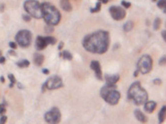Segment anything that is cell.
I'll list each match as a JSON object with an SVG mask.
<instances>
[{
	"instance_id": "obj_25",
	"label": "cell",
	"mask_w": 166,
	"mask_h": 124,
	"mask_svg": "<svg viewBox=\"0 0 166 124\" xmlns=\"http://www.w3.org/2000/svg\"><path fill=\"white\" fill-rule=\"evenodd\" d=\"M45 32H47V33H52V32H54V26L46 24V26H45Z\"/></svg>"
},
{
	"instance_id": "obj_39",
	"label": "cell",
	"mask_w": 166,
	"mask_h": 124,
	"mask_svg": "<svg viewBox=\"0 0 166 124\" xmlns=\"http://www.w3.org/2000/svg\"><path fill=\"white\" fill-rule=\"evenodd\" d=\"M0 81H1V83H5V79H4L3 76L0 77Z\"/></svg>"
},
{
	"instance_id": "obj_4",
	"label": "cell",
	"mask_w": 166,
	"mask_h": 124,
	"mask_svg": "<svg viewBox=\"0 0 166 124\" xmlns=\"http://www.w3.org/2000/svg\"><path fill=\"white\" fill-rule=\"evenodd\" d=\"M100 96L104 101H106L108 104L115 106L117 105L120 99V93L117 90L116 85H109L106 83L100 90Z\"/></svg>"
},
{
	"instance_id": "obj_16",
	"label": "cell",
	"mask_w": 166,
	"mask_h": 124,
	"mask_svg": "<svg viewBox=\"0 0 166 124\" xmlns=\"http://www.w3.org/2000/svg\"><path fill=\"white\" fill-rule=\"evenodd\" d=\"M44 60L45 57L41 53H34V55H33V61L37 66H42V64L44 63Z\"/></svg>"
},
{
	"instance_id": "obj_30",
	"label": "cell",
	"mask_w": 166,
	"mask_h": 124,
	"mask_svg": "<svg viewBox=\"0 0 166 124\" xmlns=\"http://www.w3.org/2000/svg\"><path fill=\"white\" fill-rule=\"evenodd\" d=\"M7 116L5 115V114H2L1 117H0V124H5L6 121H7Z\"/></svg>"
},
{
	"instance_id": "obj_5",
	"label": "cell",
	"mask_w": 166,
	"mask_h": 124,
	"mask_svg": "<svg viewBox=\"0 0 166 124\" xmlns=\"http://www.w3.org/2000/svg\"><path fill=\"white\" fill-rule=\"evenodd\" d=\"M24 11L29 17L40 20L42 18V10H41V3L34 0H28L23 3Z\"/></svg>"
},
{
	"instance_id": "obj_6",
	"label": "cell",
	"mask_w": 166,
	"mask_h": 124,
	"mask_svg": "<svg viewBox=\"0 0 166 124\" xmlns=\"http://www.w3.org/2000/svg\"><path fill=\"white\" fill-rule=\"evenodd\" d=\"M151 69H153V58L149 54L142 55L137 62V71L143 75H146L150 73Z\"/></svg>"
},
{
	"instance_id": "obj_12",
	"label": "cell",
	"mask_w": 166,
	"mask_h": 124,
	"mask_svg": "<svg viewBox=\"0 0 166 124\" xmlns=\"http://www.w3.org/2000/svg\"><path fill=\"white\" fill-rule=\"evenodd\" d=\"M89 66H91V69L94 72L96 78L98 79L99 81H102V79H103V76H102L101 65H100V63H99V61H97V60H92Z\"/></svg>"
},
{
	"instance_id": "obj_10",
	"label": "cell",
	"mask_w": 166,
	"mask_h": 124,
	"mask_svg": "<svg viewBox=\"0 0 166 124\" xmlns=\"http://www.w3.org/2000/svg\"><path fill=\"white\" fill-rule=\"evenodd\" d=\"M54 44H56V39L53 36H38L36 38V42H35L37 51L45 50L48 45H54Z\"/></svg>"
},
{
	"instance_id": "obj_1",
	"label": "cell",
	"mask_w": 166,
	"mask_h": 124,
	"mask_svg": "<svg viewBox=\"0 0 166 124\" xmlns=\"http://www.w3.org/2000/svg\"><path fill=\"white\" fill-rule=\"evenodd\" d=\"M110 46V34L106 30L97 31L87 35L83 40V47L87 51L96 54H103Z\"/></svg>"
},
{
	"instance_id": "obj_27",
	"label": "cell",
	"mask_w": 166,
	"mask_h": 124,
	"mask_svg": "<svg viewBox=\"0 0 166 124\" xmlns=\"http://www.w3.org/2000/svg\"><path fill=\"white\" fill-rule=\"evenodd\" d=\"M122 7L125 9H128L131 7V3H130V2H126V1H122Z\"/></svg>"
},
{
	"instance_id": "obj_32",
	"label": "cell",
	"mask_w": 166,
	"mask_h": 124,
	"mask_svg": "<svg viewBox=\"0 0 166 124\" xmlns=\"http://www.w3.org/2000/svg\"><path fill=\"white\" fill-rule=\"evenodd\" d=\"M153 85H161V83H162V81H161V79H153Z\"/></svg>"
},
{
	"instance_id": "obj_21",
	"label": "cell",
	"mask_w": 166,
	"mask_h": 124,
	"mask_svg": "<svg viewBox=\"0 0 166 124\" xmlns=\"http://www.w3.org/2000/svg\"><path fill=\"white\" fill-rule=\"evenodd\" d=\"M16 65L20 68H26L30 65V62L28 61L27 59H22V60H20V61L16 62Z\"/></svg>"
},
{
	"instance_id": "obj_28",
	"label": "cell",
	"mask_w": 166,
	"mask_h": 124,
	"mask_svg": "<svg viewBox=\"0 0 166 124\" xmlns=\"http://www.w3.org/2000/svg\"><path fill=\"white\" fill-rule=\"evenodd\" d=\"M6 113V105L5 104H0V114H4Z\"/></svg>"
},
{
	"instance_id": "obj_38",
	"label": "cell",
	"mask_w": 166,
	"mask_h": 124,
	"mask_svg": "<svg viewBox=\"0 0 166 124\" xmlns=\"http://www.w3.org/2000/svg\"><path fill=\"white\" fill-rule=\"evenodd\" d=\"M162 39H163V41H165L166 38H165V30H163L162 31Z\"/></svg>"
},
{
	"instance_id": "obj_18",
	"label": "cell",
	"mask_w": 166,
	"mask_h": 124,
	"mask_svg": "<svg viewBox=\"0 0 166 124\" xmlns=\"http://www.w3.org/2000/svg\"><path fill=\"white\" fill-rule=\"evenodd\" d=\"M60 7L65 12H71L73 9L72 5H71V3L68 0H62V1H60Z\"/></svg>"
},
{
	"instance_id": "obj_23",
	"label": "cell",
	"mask_w": 166,
	"mask_h": 124,
	"mask_svg": "<svg viewBox=\"0 0 166 124\" xmlns=\"http://www.w3.org/2000/svg\"><path fill=\"white\" fill-rule=\"evenodd\" d=\"M161 25V18H155V22H153V29L158 30Z\"/></svg>"
},
{
	"instance_id": "obj_13",
	"label": "cell",
	"mask_w": 166,
	"mask_h": 124,
	"mask_svg": "<svg viewBox=\"0 0 166 124\" xmlns=\"http://www.w3.org/2000/svg\"><path fill=\"white\" fill-rule=\"evenodd\" d=\"M156 105L157 104H156V102H155V101H147L144 104V109H145V111H146L147 113L151 114V113L155 112V110L156 108Z\"/></svg>"
},
{
	"instance_id": "obj_17",
	"label": "cell",
	"mask_w": 166,
	"mask_h": 124,
	"mask_svg": "<svg viewBox=\"0 0 166 124\" xmlns=\"http://www.w3.org/2000/svg\"><path fill=\"white\" fill-rule=\"evenodd\" d=\"M165 117H166V107L162 106L160 111L158 112V123L162 124L165 121Z\"/></svg>"
},
{
	"instance_id": "obj_35",
	"label": "cell",
	"mask_w": 166,
	"mask_h": 124,
	"mask_svg": "<svg viewBox=\"0 0 166 124\" xmlns=\"http://www.w3.org/2000/svg\"><path fill=\"white\" fill-rule=\"evenodd\" d=\"M63 45H64V44H63V42H60V43L58 44V49L59 51H61L62 50V48H63Z\"/></svg>"
},
{
	"instance_id": "obj_33",
	"label": "cell",
	"mask_w": 166,
	"mask_h": 124,
	"mask_svg": "<svg viewBox=\"0 0 166 124\" xmlns=\"http://www.w3.org/2000/svg\"><path fill=\"white\" fill-rule=\"evenodd\" d=\"M22 20H24V22H29L30 20H31V17H29V16L27 15H22Z\"/></svg>"
},
{
	"instance_id": "obj_40",
	"label": "cell",
	"mask_w": 166,
	"mask_h": 124,
	"mask_svg": "<svg viewBox=\"0 0 166 124\" xmlns=\"http://www.w3.org/2000/svg\"><path fill=\"white\" fill-rule=\"evenodd\" d=\"M2 11H4V4H1V5H0V12H2Z\"/></svg>"
},
{
	"instance_id": "obj_14",
	"label": "cell",
	"mask_w": 166,
	"mask_h": 124,
	"mask_svg": "<svg viewBox=\"0 0 166 124\" xmlns=\"http://www.w3.org/2000/svg\"><path fill=\"white\" fill-rule=\"evenodd\" d=\"M120 79V78L118 75H106L105 76L106 83H109V85H117Z\"/></svg>"
},
{
	"instance_id": "obj_15",
	"label": "cell",
	"mask_w": 166,
	"mask_h": 124,
	"mask_svg": "<svg viewBox=\"0 0 166 124\" xmlns=\"http://www.w3.org/2000/svg\"><path fill=\"white\" fill-rule=\"evenodd\" d=\"M134 115H135V117L137 118V120H139L141 123H146L147 121H148V118H147V116L145 115V114L142 113L140 110H135V111H134Z\"/></svg>"
},
{
	"instance_id": "obj_24",
	"label": "cell",
	"mask_w": 166,
	"mask_h": 124,
	"mask_svg": "<svg viewBox=\"0 0 166 124\" xmlns=\"http://www.w3.org/2000/svg\"><path fill=\"white\" fill-rule=\"evenodd\" d=\"M8 78H9V79H10V85H9V87L12 88L17 83L16 78H15V76H14L13 74H9L8 75Z\"/></svg>"
},
{
	"instance_id": "obj_36",
	"label": "cell",
	"mask_w": 166,
	"mask_h": 124,
	"mask_svg": "<svg viewBox=\"0 0 166 124\" xmlns=\"http://www.w3.org/2000/svg\"><path fill=\"white\" fill-rule=\"evenodd\" d=\"M42 73L45 74V75H48V74H50V71H49L48 69H46V68H45V69H42Z\"/></svg>"
},
{
	"instance_id": "obj_19",
	"label": "cell",
	"mask_w": 166,
	"mask_h": 124,
	"mask_svg": "<svg viewBox=\"0 0 166 124\" xmlns=\"http://www.w3.org/2000/svg\"><path fill=\"white\" fill-rule=\"evenodd\" d=\"M59 56L64 58L65 60H69V61L73 59V55L69 51H64L62 52H59Z\"/></svg>"
},
{
	"instance_id": "obj_20",
	"label": "cell",
	"mask_w": 166,
	"mask_h": 124,
	"mask_svg": "<svg viewBox=\"0 0 166 124\" xmlns=\"http://www.w3.org/2000/svg\"><path fill=\"white\" fill-rule=\"evenodd\" d=\"M134 27V22H132V20H128V22H126L123 24V31L124 32H129L131 31L132 29H133Z\"/></svg>"
},
{
	"instance_id": "obj_31",
	"label": "cell",
	"mask_w": 166,
	"mask_h": 124,
	"mask_svg": "<svg viewBox=\"0 0 166 124\" xmlns=\"http://www.w3.org/2000/svg\"><path fill=\"white\" fill-rule=\"evenodd\" d=\"M9 46H10L11 50H13V51H15L16 49L18 48V45L16 44V42H10V43H9Z\"/></svg>"
},
{
	"instance_id": "obj_29",
	"label": "cell",
	"mask_w": 166,
	"mask_h": 124,
	"mask_svg": "<svg viewBox=\"0 0 166 124\" xmlns=\"http://www.w3.org/2000/svg\"><path fill=\"white\" fill-rule=\"evenodd\" d=\"M165 5H166V2L164 1V0H161V1L157 2V6L159 7V8L163 9V10H164V8H165Z\"/></svg>"
},
{
	"instance_id": "obj_34",
	"label": "cell",
	"mask_w": 166,
	"mask_h": 124,
	"mask_svg": "<svg viewBox=\"0 0 166 124\" xmlns=\"http://www.w3.org/2000/svg\"><path fill=\"white\" fill-rule=\"evenodd\" d=\"M5 62H6V57L5 56L0 57V64H5Z\"/></svg>"
},
{
	"instance_id": "obj_8",
	"label": "cell",
	"mask_w": 166,
	"mask_h": 124,
	"mask_svg": "<svg viewBox=\"0 0 166 124\" xmlns=\"http://www.w3.org/2000/svg\"><path fill=\"white\" fill-rule=\"evenodd\" d=\"M63 87V81L61 79L60 77L58 76H53L51 78H49L45 81V83L43 85V87H42V91L48 89V90H56L59 89V88Z\"/></svg>"
},
{
	"instance_id": "obj_7",
	"label": "cell",
	"mask_w": 166,
	"mask_h": 124,
	"mask_svg": "<svg viewBox=\"0 0 166 124\" xmlns=\"http://www.w3.org/2000/svg\"><path fill=\"white\" fill-rule=\"evenodd\" d=\"M32 43V33L29 30L22 29L16 35V44L22 48H28Z\"/></svg>"
},
{
	"instance_id": "obj_26",
	"label": "cell",
	"mask_w": 166,
	"mask_h": 124,
	"mask_svg": "<svg viewBox=\"0 0 166 124\" xmlns=\"http://www.w3.org/2000/svg\"><path fill=\"white\" fill-rule=\"evenodd\" d=\"M158 64H159L160 66H164V65L166 64V56L165 55H163V56L158 60Z\"/></svg>"
},
{
	"instance_id": "obj_9",
	"label": "cell",
	"mask_w": 166,
	"mask_h": 124,
	"mask_svg": "<svg viewBox=\"0 0 166 124\" xmlns=\"http://www.w3.org/2000/svg\"><path fill=\"white\" fill-rule=\"evenodd\" d=\"M45 121L49 124H58L61 120V113L58 108L53 107L44 115Z\"/></svg>"
},
{
	"instance_id": "obj_37",
	"label": "cell",
	"mask_w": 166,
	"mask_h": 124,
	"mask_svg": "<svg viewBox=\"0 0 166 124\" xmlns=\"http://www.w3.org/2000/svg\"><path fill=\"white\" fill-rule=\"evenodd\" d=\"M9 54H10V55H13V56H16V52H15V51H13V50H11V51H9Z\"/></svg>"
},
{
	"instance_id": "obj_3",
	"label": "cell",
	"mask_w": 166,
	"mask_h": 124,
	"mask_svg": "<svg viewBox=\"0 0 166 124\" xmlns=\"http://www.w3.org/2000/svg\"><path fill=\"white\" fill-rule=\"evenodd\" d=\"M127 97H128V99L132 100L137 106L144 105L147 101H149L148 92L142 87L140 81H135L130 85L128 91H127Z\"/></svg>"
},
{
	"instance_id": "obj_42",
	"label": "cell",
	"mask_w": 166,
	"mask_h": 124,
	"mask_svg": "<svg viewBox=\"0 0 166 124\" xmlns=\"http://www.w3.org/2000/svg\"><path fill=\"white\" fill-rule=\"evenodd\" d=\"M118 46H120L118 44H116V45H115V48H114V50H117V49L118 48Z\"/></svg>"
},
{
	"instance_id": "obj_43",
	"label": "cell",
	"mask_w": 166,
	"mask_h": 124,
	"mask_svg": "<svg viewBox=\"0 0 166 124\" xmlns=\"http://www.w3.org/2000/svg\"><path fill=\"white\" fill-rule=\"evenodd\" d=\"M1 56H2V52L0 51V57H1Z\"/></svg>"
},
{
	"instance_id": "obj_41",
	"label": "cell",
	"mask_w": 166,
	"mask_h": 124,
	"mask_svg": "<svg viewBox=\"0 0 166 124\" xmlns=\"http://www.w3.org/2000/svg\"><path fill=\"white\" fill-rule=\"evenodd\" d=\"M138 73H139V72H138V71H137V70H136V71L134 72L133 76H134V77H137V76H138Z\"/></svg>"
},
{
	"instance_id": "obj_22",
	"label": "cell",
	"mask_w": 166,
	"mask_h": 124,
	"mask_svg": "<svg viewBox=\"0 0 166 124\" xmlns=\"http://www.w3.org/2000/svg\"><path fill=\"white\" fill-rule=\"evenodd\" d=\"M101 2L100 1H98V2H96V5L93 7V8H91V13H98L99 11L101 10Z\"/></svg>"
},
{
	"instance_id": "obj_11",
	"label": "cell",
	"mask_w": 166,
	"mask_h": 124,
	"mask_svg": "<svg viewBox=\"0 0 166 124\" xmlns=\"http://www.w3.org/2000/svg\"><path fill=\"white\" fill-rule=\"evenodd\" d=\"M109 13L115 20H122L126 16L125 10L120 6H111L109 8Z\"/></svg>"
},
{
	"instance_id": "obj_2",
	"label": "cell",
	"mask_w": 166,
	"mask_h": 124,
	"mask_svg": "<svg viewBox=\"0 0 166 124\" xmlns=\"http://www.w3.org/2000/svg\"><path fill=\"white\" fill-rule=\"evenodd\" d=\"M41 10H42V18H44L47 25L56 26V25H58L60 22V20H61L60 12L52 3L43 2L41 4Z\"/></svg>"
}]
</instances>
